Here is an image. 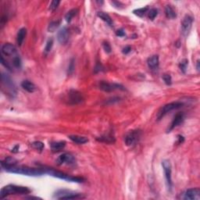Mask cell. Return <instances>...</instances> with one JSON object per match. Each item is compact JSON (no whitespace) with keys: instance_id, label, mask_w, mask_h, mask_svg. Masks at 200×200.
<instances>
[{"instance_id":"obj_1","label":"cell","mask_w":200,"mask_h":200,"mask_svg":"<svg viewBox=\"0 0 200 200\" xmlns=\"http://www.w3.org/2000/svg\"><path fill=\"white\" fill-rule=\"evenodd\" d=\"M2 167L7 172L23 174V175L27 176H41L45 174L44 171L42 169H39V168L35 169V168H30L27 167H16V165L5 166V167Z\"/></svg>"},{"instance_id":"obj_2","label":"cell","mask_w":200,"mask_h":200,"mask_svg":"<svg viewBox=\"0 0 200 200\" xmlns=\"http://www.w3.org/2000/svg\"><path fill=\"white\" fill-rule=\"evenodd\" d=\"M31 193V190L28 188L24 186H17L14 185H9L2 188L0 192V198H4L10 195H27Z\"/></svg>"},{"instance_id":"obj_3","label":"cell","mask_w":200,"mask_h":200,"mask_svg":"<svg viewBox=\"0 0 200 200\" xmlns=\"http://www.w3.org/2000/svg\"><path fill=\"white\" fill-rule=\"evenodd\" d=\"M43 171H44L45 174H48L49 175L53 176L55 177H58L59 179H63V180H67V181H71V182H77V183H80V182H83L84 180V178L82 177H72V176H70L68 174H65V173L60 172V171H55L53 169H45L43 168Z\"/></svg>"},{"instance_id":"obj_4","label":"cell","mask_w":200,"mask_h":200,"mask_svg":"<svg viewBox=\"0 0 200 200\" xmlns=\"http://www.w3.org/2000/svg\"><path fill=\"white\" fill-rule=\"evenodd\" d=\"M183 106H184V104H183V102H170V103L168 104H166V105L163 106V107L159 110V111L158 112V114H157L158 120H161V119H162L163 117L167 114V113H169V112L180 108V107H182Z\"/></svg>"},{"instance_id":"obj_5","label":"cell","mask_w":200,"mask_h":200,"mask_svg":"<svg viewBox=\"0 0 200 200\" xmlns=\"http://www.w3.org/2000/svg\"><path fill=\"white\" fill-rule=\"evenodd\" d=\"M54 198L57 199H77V198H83L85 196L80 193L71 192L67 190H59L54 195Z\"/></svg>"},{"instance_id":"obj_6","label":"cell","mask_w":200,"mask_h":200,"mask_svg":"<svg viewBox=\"0 0 200 200\" xmlns=\"http://www.w3.org/2000/svg\"><path fill=\"white\" fill-rule=\"evenodd\" d=\"M1 79H2V85L7 89V92H9V95H10L11 96H14L16 94V89L14 83L12 80L11 77L8 75L7 74L5 73H2L1 75Z\"/></svg>"},{"instance_id":"obj_7","label":"cell","mask_w":200,"mask_h":200,"mask_svg":"<svg viewBox=\"0 0 200 200\" xmlns=\"http://www.w3.org/2000/svg\"><path fill=\"white\" fill-rule=\"evenodd\" d=\"M162 166L163 168L164 174H165V177L166 180H167V185L168 189L170 191L172 189V178H171V162L167 159H164V160L162 161Z\"/></svg>"},{"instance_id":"obj_8","label":"cell","mask_w":200,"mask_h":200,"mask_svg":"<svg viewBox=\"0 0 200 200\" xmlns=\"http://www.w3.org/2000/svg\"><path fill=\"white\" fill-rule=\"evenodd\" d=\"M98 87L102 91L106 92H111L115 90H125L124 87L120 84H116V83H109L107 81L99 82Z\"/></svg>"},{"instance_id":"obj_9","label":"cell","mask_w":200,"mask_h":200,"mask_svg":"<svg viewBox=\"0 0 200 200\" xmlns=\"http://www.w3.org/2000/svg\"><path fill=\"white\" fill-rule=\"evenodd\" d=\"M193 18L189 15H186L181 22V34L184 37H187L192 29Z\"/></svg>"},{"instance_id":"obj_10","label":"cell","mask_w":200,"mask_h":200,"mask_svg":"<svg viewBox=\"0 0 200 200\" xmlns=\"http://www.w3.org/2000/svg\"><path fill=\"white\" fill-rule=\"evenodd\" d=\"M84 101L83 95L77 90H71L68 94V103L71 105H77Z\"/></svg>"},{"instance_id":"obj_11","label":"cell","mask_w":200,"mask_h":200,"mask_svg":"<svg viewBox=\"0 0 200 200\" xmlns=\"http://www.w3.org/2000/svg\"><path fill=\"white\" fill-rule=\"evenodd\" d=\"M140 135H141V133L139 131H131L127 133L124 137L125 144L128 146H131L135 145L139 140Z\"/></svg>"},{"instance_id":"obj_12","label":"cell","mask_w":200,"mask_h":200,"mask_svg":"<svg viewBox=\"0 0 200 200\" xmlns=\"http://www.w3.org/2000/svg\"><path fill=\"white\" fill-rule=\"evenodd\" d=\"M75 158L70 153H63L56 159V163L57 165L61 166L63 164H74L75 163Z\"/></svg>"},{"instance_id":"obj_13","label":"cell","mask_w":200,"mask_h":200,"mask_svg":"<svg viewBox=\"0 0 200 200\" xmlns=\"http://www.w3.org/2000/svg\"><path fill=\"white\" fill-rule=\"evenodd\" d=\"M184 199L195 200L200 198V189L198 188L188 189L184 194Z\"/></svg>"},{"instance_id":"obj_14","label":"cell","mask_w":200,"mask_h":200,"mask_svg":"<svg viewBox=\"0 0 200 200\" xmlns=\"http://www.w3.org/2000/svg\"><path fill=\"white\" fill-rule=\"evenodd\" d=\"M70 34L69 31H68L67 28L66 27H63V28H61L57 33V40L60 44L64 45L67 42L68 40H69Z\"/></svg>"},{"instance_id":"obj_15","label":"cell","mask_w":200,"mask_h":200,"mask_svg":"<svg viewBox=\"0 0 200 200\" xmlns=\"http://www.w3.org/2000/svg\"><path fill=\"white\" fill-rule=\"evenodd\" d=\"M185 120V114L183 113H177V114L174 116L173 121L171 123L170 128L168 129V132H170L171 131H172L174 128H175L176 127H177L178 125H180L182 122L184 121Z\"/></svg>"},{"instance_id":"obj_16","label":"cell","mask_w":200,"mask_h":200,"mask_svg":"<svg viewBox=\"0 0 200 200\" xmlns=\"http://www.w3.org/2000/svg\"><path fill=\"white\" fill-rule=\"evenodd\" d=\"M2 53L5 56H13L16 53V49L13 45L7 43L2 46Z\"/></svg>"},{"instance_id":"obj_17","label":"cell","mask_w":200,"mask_h":200,"mask_svg":"<svg viewBox=\"0 0 200 200\" xmlns=\"http://www.w3.org/2000/svg\"><path fill=\"white\" fill-rule=\"evenodd\" d=\"M159 56H158L157 55H155V56L149 57L147 60L148 67H149L151 70L157 69L158 67H159Z\"/></svg>"},{"instance_id":"obj_18","label":"cell","mask_w":200,"mask_h":200,"mask_svg":"<svg viewBox=\"0 0 200 200\" xmlns=\"http://www.w3.org/2000/svg\"><path fill=\"white\" fill-rule=\"evenodd\" d=\"M21 87L23 88L25 91H27L28 92H30V93H32V92H34L36 90V86H35V85L28 80H25L22 82Z\"/></svg>"},{"instance_id":"obj_19","label":"cell","mask_w":200,"mask_h":200,"mask_svg":"<svg viewBox=\"0 0 200 200\" xmlns=\"http://www.w3.org/2000/svg\"><path fill=\"white\" fill-rule=\"evenodd\" d=\"M27 35V29L26 28H20L19 30L18 33H17V36H16V41H17V44H18L19 46H21L22 44H23L24 41V38Z\"/></svg>"},{"instance_id":"obj_20","label":"cell","mask_w":200,"mask_h":200,"mask_svg":"<svg viewBox=\"0 0 200 200\" xmlns=\"http://www.w3.org/2000/svg\"><path fill=\"white\" fill-rule=\"evenodd\" d=\"M68 138L71 140L72 141H74L76 144H85V143L88 142L89 141V139H88L86 137L84 136H80V135H70Z\"/></svg>"},{"instance_id":"obj_21","label":"cell","mask_w":200,"mask_h":200,"mask_svg":"<svg viewBox=\"0 0 200 200\" xmlns=\"http://www.w3.org/2000/svg\"><path fill=\"white\" fill-rule=\"evenodd\" d=\"M97 16H98L100 19H102L103 21H105L107 24L110 25V27H113V22L108 13H104V12H98V13H97Z\"/></svg>"},{"instance_id":"obj_22","label":"cell","mask_w":200,"mask_h":200,"mask_svg":"<svg viewBox=\"0 0 200 200\" xmlns=\"http://www.w3.org/2000/svg\"><path fill=\"white\" fill-rule=\"evenodd\" d=\"M165 14L166 16L168 19H175L177 17V13H176L175 10H174L172 7L171 5L166 6L165 7Z\"/></svg>"},{"instance_id":"obj_23","label":"cell","mask_w":200,"mask_h":200,"mask_svg":"<svg viewBox=\"0 0 200 200\" xmlns=\"http://www.w3.org/2000/svg\"><path fill=\"white\" fill-rule=\"evenodd\" d=\"M66 146V141H56V142H52L50 144L51 146V149L53 152H59L62 149H64Z\"/></svg>"},{"instance_id":"obj_24","label":"cell","mask_w":200,"mask_h":200,"mask_svg":"<svg viewBox=\"0 0 200 200\" xmlns=\"http://www.w3.org/2000/svg\"><path fill=\"white\" fill-rule=\"evenodd\" d=\"M17 164V160L13 157H7L5 160L2 161L1 165L2 167H5V166H15Z\"/></svg>"},{"instance_id":"obj_25","label":"cell","mask_w":200,"mask_h":200,"mask_svg":"<svg viewBox=\"0 0 200 200\" xmlns=\"http://www.w3.org/2000/svg\"><path fill=\"white\" fill-rule=\"evenodd\" d=\"M77 12H78V10H77V9H72V10H71L70 11H68L67 13L65 16L66 21L67 22V23H70V22L72 20L73 17L77 14Z\"/></svg>"},{"instance_id":"obj_26","label":"cell","mask_w":200,"mask_h":200,"mask_svg":"<svg viewBox=\"0 0 200 200\" xmlns=\"http://www.w3.org/2000/svg\"><path fill=\"white\" fill-rule=\"evenodd\" d=\"M149 10V7H142V8H139V9H136V10H133V13L136 16H139V17H142L146 13H147V11Z\"/></svg>"},{"instance_id":"obj_27","label":"cell","mask_w":200,"mask_h":200,"mask_svg":"<svg viewBox=\"0 0 200 200\" xmlns=\"http://www.w3.org/2000/svg\"><path fill=\"white\" fill-rule=\"evenodd\" d=\"M188 65H189V60H188L187 59H184L180 61V63H179V68H180V70L181 71V72L185 74Z\"/></svg>"},{"instance_id":"obj_28","label":"cell","mask_w":200,"mask_h":200,"mask_svg":"<svg viewBox=\"0 0 200 200\" xmlns=\"http://www.w3.org/2000/svg\"><path fill=\"white\" fill-rule=\"evenodd\" d=\"M59 24L60 22L59 21H53L49 24V27H48V31L49 32H54L59 26Z\"/></svg>"},{"instance_id":"obj_29","label":"cell","mask_w":200,"mask_h":200,"mask_svg":"<svg viewBox=\"0 0 200 200\" xmlns=\"http://www.w3.org/2000/svg\"><path fill=\"white\" fill-rule=\"evenodd\" d=\"M74 69H75V59L74 58L71 59L69 63V65H68L67 68V74L68 75H71V74L74 73Z\"/></svg>"},{"instance_id":"obj_30","label":"cell","mask_w":200,"mask_h":200,"mask_svg":"<svg viewBox=\"0 0 200 200\" xmlns=\"http://www.w3.org/2000/svg\"><path fill=\"white\" fill-rule=\"evenodd\" d=\"M98 140L101 141L107 142V143H112V142H114L115 141L114 137L112 136V135H105V136L101 137V138H100Z\"/></svg>"},{"instance_id":"obj_31","label":"cell","mask_w":200,"mask_h":200,"mask_svg":"<svg viewBox=\"0 0 200 200\" xmlns=\"http://www.w3.org/2000/svg\"><path fill=\"white\" fill-rule=\"evenodd\" d=\"M13 64L16 68H18V69H20V68L21 67L22 63H21V59H20V56L16 55V56H15L14 57H13Z\"/></svg>"},{"instance_id":"obj_32","label":"cell","mask_w":200,"mask_h":200,"mask_svg":"<svg viewBox=\"0 0 200 200\" xmlns=\"http://www.w3.org/2000/svg\"><path fill=\"white\" fill-rule=\"evenodd\" d=\"M53 38H49V39H48V41H46V47H45V53H46V54L51 51L52 48H53Z\"/></svg>"},{"instance_id":"obj_33","label":"cell","mask_w":200,"mask_h":200,"mask_svg":"<svg viewBox=\"0 0 200 200\" xmlns=\"http://www.w3.org/2000/svg\"><path fill=\"white\" fill-rule=\"evenodd\" d=\"M158 15V10L157 9H151V10L149 11V14H148V16H149V20H153L156 17V16Z\"/></svg>"},{"instance_id":"obj_34","label":"cell","mask_w":200,"mask_h":200,"mask_svg":"<svg viewBox=\"0 0 200 200\" xmlns=\"http://www.w3.org/2000/svg\"><path fill=\"white\" fill-rule=\"evenodd\" d=\"M163 80L164 83H165L167 85H171L172 84V77L170 74H163Z\"/></svg>"},{"instance_id":"obj_35","label":"cell","mask_w":200,"mask_h":200,"mask_svg":"<svg viewBox=\"0 0 200 200\" xmlns=\"http://www.w3.org/2000/svg\"><path fill=\"white\" fill-rule=\"evenodd\" d=\"M32 147L35 149H38L39 151H41L43 149H44V144H43L41 141H34V142L31 144Z\"/></svg>"},{"instance_id":"obj_36","label":"cell","mask_w":200,"mask_h":200,"mask_svg":"<svg viewBox=\"0 0 200 200\" xmlns=\"http://www.w3.org/2000/svg\"><path fill=\"white\" fill-rule=\"evenodd\" d=\"M59 3H60L59 1H56V0H53V1H52L50 5H49V10H51V11H54L55 10H56V8L58 7V6H59Z\"/></svg>"},{"instance_id":"obj_37","label":"cell","mask_w":200,"mask_h":200,"mask_svg":"<svg viewBox=\"0 0 200 200\" xmlns=\"http://www.w3.org/2000/svg\"><path fill=\"white\" fill-rule=\"evenodd\" d=\"M102 47H103V49L105 50V52L107 53H111V46H110V43L107 42V41H104L102 43Z\"/></svg>"},{"instance_id":"obj_38","label":"cell","mask_w":200,"mask_h":200,"mask_svg":"<svg viewBox=\"0 0 200 200\" xmlns=\"http://www.w3.org/2000/svg\"><path fill=\"white\" fill-rule=\"evenodd\" d=\"M1 63H2V65H3L4 67H5L6 68H7V69H8L9 71H11V67H10V64H9L8 63H7V61H5V59H4L3 56H2V57H1Z\"/></svg>"},{"instance_id":"obj_39","label":"cell","mask_w":200,"mask_h":200,"mask_svg":"<svg viewBox=\"0 0 200 200\" xmlns=\"http://www.w3.org/2000/svg\"><path fill=\"white\" fill-rule=\"evenodd\" d=\"M116 35L118 37H124L125 36V32L123 29H119L116 31Z\"/></svg>"},{"instance_id":"obj_40","label":"cell","mask_w":200,"mask_h":200,"mask_svg":"<svg viewBox=\"0 0 200 200\" xmlns=\"http://www.w3.org/2000/svg\"><path fill=\"white\" fill-rule=\"evenodd\" d=\"M102 69H103V67H102V66L101 65V63H97L96 66H95V69H94V71H95V73H98L99 72V71H102Z\"/></svg>"},{"instance_id":"obj_41","label":"cell","mask_w":200,"mask_h":200,"mask_svg":"<svg viewBox=\"0 0 200 200\" xmlns=\"http://www.w3.org/2000/svg\"><path fill=\"white\" fill-rule=\"evenodd\" d=\"M131 51V46H125V47L124 48L123 50H122V53H123L124 54L126 55V54H128Z\"/></svg>"},{"instance_id":"obj_42","label":"cell","mask_w":200,"mask_h":200,"mask_svg":"<svg viewBox=\"0 0 200 200\" xmlns=\"http://www.w3.org/2000/svg\"><path fill=\"white\" fill-rule=\"evenodd\" d=\"M112 5L114 6V7H116V8L117 9H120V7H123V4L121 3V2H116V1H113V2H111Z\"/></svg>"},{"instance_id":"obj_43","label":"cell","mask_w":200,"mask_h":200,"mask_svg":"<svg viewBox=\"0 0 200 200\" xmlns=\"http://www.w3.org/2000/svg\"><path fill=\"white\" fill-rule=\"evenodd\" d=\"M177 138H178V143L179 144H181V143L184 142L185 138L182 135H177Z\"/></svg>"},{"instance_id":"obj_44","label":"cell","mask_w":200,"mask_h":200,"mask_svg":"<svg viewBox=\"0 0 200 200\" xmlns=\"http://www.w3.org/2000/svg\"><path fill=\"white\" fill-rule=\"evenodd\" d=\"M18 150H19V146H18V145H16V146H15V147L13 148V149H12V152H13V153H17V152H18Z\"/></svg>"},{"instance_id":"obj_45","label":"cell","mask_w":200,"mask_h":200,"mask_svg":"<svg viewBox=\"0 0 200 200\" xmlns=\"http://www.w3.org/2000/svg\"><path fill=\"white\" fill-rule=\"evenodd\" d=\"M199 60H198L197 61V64H196V69H197V71H199V69H200V67H199Z\"/></svg>"},{"instance_id":"obj_46","label":"cell","mask_w":200,"mask_h":200,"mask_svg":"<svg viewBox=\"0 0 200 200\" xmlns=\"http://www.w3.org/2000/svg\"><path fill=\"white\" fill-rule=\"evenodd\" d=\"M26 198H29V199H32V198H35V199H38L39 198H37V197H26Z\"/></svg>"}]
</instances>
